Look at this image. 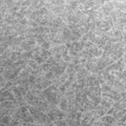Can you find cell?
<instances>
[{
    "instance_id": "cell-9",
    "label": "cell",
    "mask_w": 126,
    "mask_h": 126,
    "mask_svg": "<svg viewBox=\"0 0 126 126\" xmlns=\"http://www.w3.org/2000/svg\"><path fill=\"white\" fill-rule=\"evenodd\" d=\"M11 122H12V116H2V118H1V123L2 124L10 125Z\"/></svg>"
},
{
    "instance_id": "cell-13",
    "label": "cell",
    "mask_w": 126,
    "mask_h": 126,
    "mask_svg": "<svg viewBox=\"0 0 126 126\" xmlns=\"http://www.w3.org/2000/svg\"><path fill=\"white\" fill-rule=\"evenodd\" d=\"M10 126H20V122H18V121H14V120H12L11 122V124Z\"/></svg>"
},
{
    "instance_id": "cell-11",
    "label": "cell",
    "mask_w": 126,
    "mask_h": 126,
    "mask_svg": "<svg viewBox=\"0 0 126 126\" xmlns=\"http://www.w3.org/2000/svg\"><path fill=\"white\" fill-rule=\"evenodd\" d=\"M123 116H125V110H121V111H118V112H116L115 115H113L112 117H113V119H115L116 121H118L119 119H121Z\"/></svg>"
},
{
    "instance_id": "cell-12",
    "label": "cell",
    "mask_w": 126,
    "mask_h": 126,
    "mask_svg": "<svg viewBox=\"0 0 126 126\" xmlns=\"http://www.w3.org/2000/svg\"><path fill=\"white\" fill-rule=\"evenodd\" d=\"M54 123H55V126H68L64 119L63 120H58L56 122H54Z\"/></svg>"
},
{
    "instance_id": "cell-1",
    "label": "cell",
    "mask_w": 126,
    "mask_h": 126,
    "mask_svg": "<svg viewBox=\"0 0 126 126\" xmlns=\"http://www.w3.org/2000/svg\"><path fill=\"white\" fill-rule=\"evenodd\" d=\"M27 110H29V112L32 115V117H33L35 124H45L46 125L49 122H52V121H49L48 117L46 116L45 112L40 111V110L36 109L33 106H27Z\"/></svg>"
},
{
    "instance_id": "cell-2",
    "label": "cell",
    "mask_w": 126,
    "mask_h": 126,
    "mask_svg": "<svg viewBox=\"0 0 126 126\" xmlns=\"http://www.w3.org/2000/svg\"><path fill=\"white\" fill-rule=\"evenodd\" d=\"M97 85H100L99 81H98V77L94 74H90L85 80V86L86 87H94Z\"/></svg>"
},
{
    "instance_id": "cell-3",
    "label": "cell",
    "mask_w": 126,
    "mask_h": 126,
    "mask_svg": "<svg viewBox=\"0 0 126 126\" xmlns=\"http://www.w3.org/2000/svg\"><path fill=\"white\" fill-rule=\"evenodd\" d=\"M100 121L102 122L103 126H113V124L116 123V120L113 119V117L109 115H104L103 117H101Z\"/></svg>"
},
{
    "instance_id": "cell-8",
    "label": "cell",
    "mask_w": 126,
    "mask_h": 126,
    "mask_svg": "<svg viewBox=\"0 0 126 126\" xmlns=\"http://www.w3.org/2000/svg\"><path fill=\"white\" fill-rule=\"evenodd\" d=\"M10 59H11V60L13 61L14 63H15L16 61L20 60V59H21V52H12V55H11Z\"/></svg>"
},
{
    "instance_id": "cell-5",
    "label": "cell",
    "mask_w": 126,
    "mask_h": 126,
    "mask_svg": "<svg viewBox=\"0 0 126 126\" xmlns=\"http://www.w3.org/2000/svg\"><path fill=\"white\" fill-rule=\"evenodd\" d=\"M20 122L21 123H34V119L29 112V110L25 112H20Z\"/></svg>"
},
{
    "instance_id": "cell-6",
    "label": "cell",
    "mask_w": 126,
    "mask_h": 126,
    "mask_svg": "<svg viewBox=\"0 0 126 126\" xmlns=\"http://www.w3.org/2000/svg\"><path fill=\"white\" fill-rule=\"evenodd\" d=\"M65 49H66V45L63 44V45H52L49 50L53 55H62V53Z\"/></svg>"
},
{
    "instance_id": "cell-7",
    "label": "cell",
    "mask_w": 126,
    "mask_h": 126,
    "mask_svg": "<svg viewBox=\"0 0 126 126\" xmlns=\"http://www.w3.org/2000/svg\"><path fill=\"white\" fill-rule=\"evenodd\" d=\"M58 108L62 110V111H64L65 113L67 112V110H68V100L66 99V98L63 96L61 98V100L60 102H59V104H58Z\"/></svg>"
},
{
    "instance_id": "cell-4",
    "label": "cell",
    "mask_w": 126,
    "mask_h": 126,
    "mask_svg": "<svg viewBox=\"0 0 126 126\" xmlns=\"http://www.w3.org/2000/svg\"><path fill=\"white\" fill-rule=\"evenodd\" d=\"M112 104H113V101H111V100H109V99H107V98H102L101 99V101H100V104H99V106L102 108L105 111V113H106V111L111 107L112 106Z\"/></svg>"
},
{
    "instance_id": "cell-10",
    "label": "cell",
    "mask_w": 126,
    "mask_h": 126,
    "mask_svg": "<svg viewBox=\"0 0 126 126\" xmlns=\"http://www.w3.org/2000/svg\"><path fill=\"white\" fill-rule=\"evenodd\" d=\"M40 47H41V49L48 50V49H50V47H52V43H50V41H45L40 45Z\"/></svg>"
},
{
    "instance_id": "cell-14",
    "label": "cell",
    "mask_w": 126,
    "mask_h": 126,
    "mask_svg": "<svg viewBox=\"0 0 126 126\" xmlns=\"http://www.w3.org/2000/svg\"><path fill=\"white\" fill-rule=\"evenodd\" d=\"M0 22H3V16L0 14Z\"/></svg>"
}]
</instances>
